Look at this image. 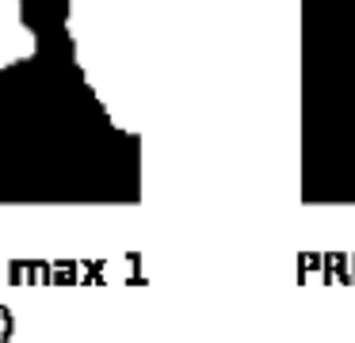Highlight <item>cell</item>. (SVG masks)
I'll return each instance as SVG.
<instances>
[{"label":"cell","mask_w":355,"mask_h":343,"mask_svg":"<svg viewBox=\"0 0 355 343\" xmlns=\"http://www.w3.org/2000/svg\"><path fill=\"white\" fill-rule=\"evenodd\" d=\"M39 53V35L24 15V0H0V69H16Z\"/></svg>","instance_id":"7a4b0ae2"},{"label":"cell","mask_w":355,"mask_h":343,"mask_svg":"<svg viewBox=\"0 0 355 343\" xmlns=\"http://www.w3.org/2000/svg\"><path fill=\"white\" fill-rule=\"evenodd\" d=\"M65 35L85 88L119 134L138 137L146 91V0H65Z\"/></svg>","instance_id":"6da1fadb"}]
</instances>
